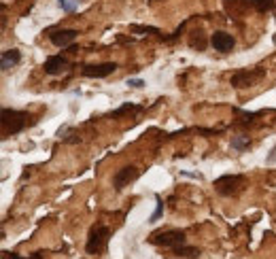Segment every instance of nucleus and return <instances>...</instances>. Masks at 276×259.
I'll return each mask as SVG.
<instances>
[{
	"instance_id": "nucleus-1",
	"label": "nucleus",
	"mask_w": 276,
	"mask_h": 259,
	"mask_svg": "<svg viewBox=\"0 0 276 259\" xmlns=\"http://www.w3.org/2000/svg\"><path fill=\"white\" fill-rule=\"evenodd\" d=\"M0 117H3V119H0V123H3V134H5V138L11 136V134L24 132L26 128L34 123V117H32L30 113L17 111V109H3Z\"/></svg>"
},
{
	"instance_id": "nucleus-2",
	"label": "nucleus",
	"mask_w": 276,
	"mask_h": 259,
	"mask_svg": "<svg viewBox=\"0 0 276 259\" xmlns=\"http://www.w3.org/2000/svg\"><path fill=\"white\" fill-rule=\"evenodd\" d=\"M147 242L149 244H153V246H162V248H170V251L174 253L176 248H181L187 244V238H185V231L183 229H157L153 231L149 238H147Z\"/></svg>"
},
{
	"instance_id": "nucleus-3",
	"label": "nucleus",
	"mask_w": 276,
	"mask_h": 259,
	"mask_svg": "<svg viewBox=\"0 0 276 259\" xmlns=\"http://www.w3.org/2000/svg\"><path fill=\"white\" fill-rule=\"evenodd\" d=\"M246 187V178L242 174H225V176H219L215 181V191L223 198H236L244 191Z\"/></svg>"
},
{
	"instance_id": "nucleus-4",
	"label": "nucleus",
	"mask_w": 276,
	"mask_h": 259,
	"mask_svg": "<svg viewBox=\"0 0 276 259\" xmlns=\"http://www.w3.org/2000/svg\"><path fill=\"white\" fill-rule=\"evenodd\" d=\"M263 79H265V68H242L231 75L229 83L236 89H248V87L259 85Z\"/></svg>"
},
{
	"instance_id": "nucleus-5",
	"label": "nucleus",
	"mask_w": 276,
	"mask_h": 259,
	"mask_svg": "<svg viewBox=\"0 0 276 259\" xmlns=\"http://www.w3.org/2000/svg\"><path fill=\"white\" fill-rule=\"evenodd\" d=\"M109 240H111V229L109 227H106V225H94L90 229V236H87L85 251L90 255L104 253L106 246H109Z\"/></svg>"
},
{
	"instance_id": "nucleus-6",
	"label": "nucleus",
	"mask_w": 276,
	"mask_h": 259,
	"mask_svg": "<svg viewBox=\"0 0 276 259\" xmlns=\"http://www.w3.org/2000/svg\"><path fill=\"white\" fill-rule=\"evenodd\" d=\"M138 176H140V170H138L136 166H123V168H119V170L115 172V176H113L115 191H123L128 185L138 181Z\"/></svg>"
},
{
	"instance_id": "nucleus-7",
	"label": "nucleus",
	"mask_w": 276,
	"mask_h": 259,
	"mask_svg": "<svg viewBox=\"0 0 276 259\" xmlns=\"http://www.w3.org/2000/svg\"><path fill=\"white\" fill-rule=\"evenodd\" d=\"M77 39H79V32L73 30V28H56V30H49V41L56 45V47H60V49L73 47Z\"/></svg>"
},
{
	"instance_id": "nucleus-8",
	"label": "nucleus",
	"mask_w": 276,
	"mask_h": 259,
	"mask_svg": "<svg viewBox=\"0 0 276 259\" xmlns=\"http://www.w3.org/2000/svg\"><path fill=\"white\" fill-rule=\"evenodd\" d=\"M117 70L115 62H104V64H85L81 66V75L87 79H104Z\"/></svg>"
},
{
	"instance_id": "nucleus-9",
	"label": "nucleus",
	"mask_w": 276,
	"mask_h": 259,
	"mask_svg": "<svg viewBox=\"0 0 276 259\" xmlns=\"http://www.w3.org/2000/svg\"><path fill=\"white\" fill-rule=\"evenodd\" d=\"M210 45L215 47L217 51H221V53H229L231 49L236 47V39L231 37V34H227V32H223V30H219V32H215L210 37Z\"/></svg>"
},
{
	"instance_id": "nucleus-10",
	"label": "nucleus",
	"mask_w": 276,
	"mask_h": 259,
	"mask_svg": "<svg viewBox=\"0 0 276 259\" xmlns=\"http://www.w3.org/2000/svg\"><path fill=\"white\" fill-rule=\"evenodd\" d=\"M68 60L66 58H62V56H51V58H47V62H45V73L47 75H51V77H60V75H64L66 70H68Z\"/></svg>"
},
{
	"instance_id": "nucleus-11",
	"label": "nucleus",
	"mask_w": 276,
	"mask_h": 259,
	"mask_svg": "<svg viewBox=\"0 0 276 259\" xmlns=\"http://www.w3.org/2000/svg\"><path fill=\"white\" fill-rule=\"evenodd\" d=\"M20 62H22V51L20 49H5L3 56H0V68L7 73V70L15 68Z\"/></svg>"
},
{
	"instance_id": "nucleus-12",
	"label": "nucleus",
	"mask_w": 276,
	"mask_h": 259,
	"mask_svg": "<svg viewBox=\"0 0 276 259\" xmlns=\"http://www.w3.org/2000/svg\"><path fill=\"white\" fill-rule=\"evenodd\" d=\"M136 113H142V106H138V104H123V106H119L117 111H113L111 113V117L113 119H121L123 115H136Z\"/></svg>"
},
{
	"instance_id": "nucleus-13",
	"label": "nucleus",
	"mask_w": 276,
	"mask_h": 259,
	"mask_svg": "<svg viewBox=\"0 0 276 259\" xmlns=\"http://www.w3.org/2000/svg\"><path fill=\"white\" fill-rule=\"evenodd\" d=\"M189 45L193 49H198V51H204V47H206V39H204V32L202 30H193L189 34Z\"/></svg>"
},
{
	"instance_id": "nucleus-14",
	"label": "nucleus",
	"mask_w": 276,
	"mask_h": 259,
	"mask_svg": "<svg viewBox=\"0 0 276 259\" xmlns=\"http://www.w3.org/2000/svg\"><path fill=\"white\" fill-rule=\"evenodd\" d=\"M174 255L176 257H187V259H198L200 257V248L198 246H191V244H185L181 248H176Z\"/></svg>"
},
{
	"instance_id": "nucleus-15",
	"label": "nucleus",
	"mask_w": 276,
	"mask_h": 259,
	"mask_svg": "<svg viewBox=\"0 0 276 259\" xmlns=\"http://www.w3.org/2000/svg\"><path fill=\"white\" fill-rule=\"evenodd\" d=\"M251 145H253L251 138L244 136V134H240V136H234V138H231V149H234V151H246Z\"/></svg>"
},
{
	"instance_id": "nucleus-16",
	"label": "nucleus",
	"mask_w": 276,
	"mask_h": 259,
	"mask_svg": "<svg viewBox=\"0 0 276 259\" xmlns=\"http://www.w3.org/2000/svg\"><path fill=\"white\" fill-rule=\"evenodd\" d=\"M130 32L132 34H159V28H153V26H130Z\"/></svg>"
},
{
	"instance_id": "nucleus-17",
	"label": "nucleus",
	"mask_w": 276,
	"mask_h": 259,
	"mask_svg": "<svg viewBox=\"0 0 276 259\" xmlns=\"http://www.w3.org/2000/svg\"><path fill=\"white\" fill-rule=\"evenodd\" d=\"M155 204H157V206H155V212H153V215H151V223H155V221H159V217H162L164 215V200H162V195H155Z\"/></svg>"
},
{
	"instance_id": "nucleus-18",
	"label": "nucleus",
	"mask_w": 276,
	"mask_h": 259,
	"mask_svg": "<svg viewBox=\"0 0 276 259\" xmlns=\"http://www.w3.org/2000/svg\"><path fill=\"white\" fill-rule=\"evenodd\" d=\"M58 5L62 7V11L66 13H75L77 7H79V0H58Z\"/></svg>"
},
{
	"instance_id": "nucleus-19",
	"label": "nucleus",
	"mask_w": 276,
	"mask_h": 259,
	"mask_svg": "<svg viewBox=\"0 0 276 259\" xmlns=\"http://www.w3.org/2000/svg\"><path fill=\"white\" fill-rule=\"evenodd\" d=\"M255 9H257V11H261V13L272 11V9H274V0H255Z\"/></svg>"
},
{
	"instance_id": "nucleus-20",
	"label": "nucleus",
	"mask_w": 276,
	"mask_h": 259,
	"mask_svg": "<svg viewBox=\"0 0 276 259\" xmlns=\"http://www.w3.org/2000/svg\"><path fill=\"white\" fill-rule=\"evenodd\" d=\"M126 85H128V87H134V89H140V87H145L147 83L142 81V79H128Z\"/></svg>"
},
{
	"instance_id": "nucleus-21",
	"label": "nucleus",
	"mask_w": 276,
	"mask_h": 259,
	"mask_svg": "<svg viewBox=\"0 0 276 259\" xmlns=\"http://www.w3.org/2000/svg\"><path fill=\"white\" fill-rule=\"evenodd\" d=\"M0 259H26V257H22L20 253H11V251H3V257Z\"/></svg>"
},
{
	"instance_id": "nucleus-22",
	"label": "nucleus",
	"mask_w": 276,
	"mask_h": 259,
	"mask_svg": "<svg viewBox=\"0 0 276 259\" xmlns=\"http://www.w3.org/2000/svg\"><path fill=\"white\" fill-rule=\"evenodd\" d=\"M265 164H276V147L270 151V155L265 157Z\"/></svg>"
},
{
	"instance_id": "nucleus-23",
	"label": "nucleus",
	"mask_w": 276,
	"mask_h": 259,
	"mask_svg": "<svg viewBox=\"0 0 276 259\" xmlns=\"http://www.w3.org/2000/svg\"><path fill=\"white\" fill-rule=\"evenodd\" d=\"M28 259H45V255H43V253H32Z\"/></svg>"
}]
</instances>
